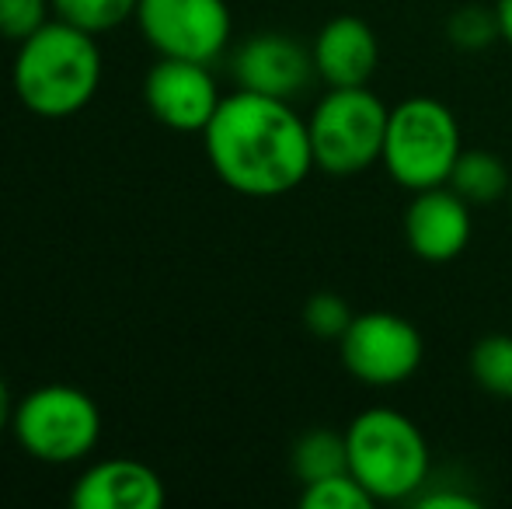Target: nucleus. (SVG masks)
Listing matches in <instances>:
<instances>
[{"label":"nucleus","mask_w":512,"mask_h":509,"mask_svg":"<svg viewBox=\"0 0 512 509\" xmlns=\"http://www.w3.org/2000/svg\"><path fill=\"white\" fill-rule=\"evenodd\" d=\"M310 56L328 88H363L377 74V32L356 14H338L314 35Z\"/></svg>","instance_id":"13"},{"label":"nucleus","mask_w":512,"mask_h":509,"mask_svg":"<svg viewBox=\"0 0 512 509\" xmlns=\"http://www.w3.org/2000/svg\"><path fill=\"white\" fill-rule=\"evenodd\" d=\"M387 109L370 88H331L307 119L314 168L331 178L370 171L384 157Z\"/></svg>","instance_id":"5"},{"label":"nucleus","mask_w":512,"mask_h":509,"mask_svg":"<svg viewBox=\"0 0 512 509\" xmlns=\"http://www.w3.org/2000/svg\"><path fill=\"white\" fill-rule=\"evenodd\" d=\"M377 499L352 478V471H338L321 482H310L300 492V506L304 509H370Z\"/></svg>","instance_id":"18"},{"label":"nucleus","mask_w":512,"mask_h":509,"mask_svg":"<svg viewBox=\"0 0 512 509\" xmlns=\"http://www.w3.org/2000/svg\"><path fill=\"white\" fill-rule=\"evenodd\" d=\"M140 0H53V14L74 28L91 35H105L119 28L122 21L136 18Z\"/></svg>","instance_id":"17"},{"label":"nucleus","mask_w":512,"mask_h":509,"mask_svg":"<svg viewBox=\"0 0 512 509\" xmlns=\"http://www.w3.org/2000/svg\"><path fill=\"white\" fill-rule=\"evenodd\" d=\"M342 363L359 384L394 387L418 374L425 356L422 332L394 311L356 314L345 335L338 339Z\"/></svg>","instance_id":"7"},{"label":"nucleus","mask_w":512,"mask_h":509,"mask_svg":"<svg viewBox=\"0 0 512 509\" xmlns=\"http://www.w3.org/2000/svg\"><path fill=\"white\" fill-rule=\"evenodd\" d=\"M446 185H450L464 203L495 206V203H502V199H509L512 171L506 168V161H502L499 154L471 147V150H460Z\"/></svg>","instance_id":"14"},{"label":"nucleus","mask_w":512,"mask_h":509,"mask_svg":"<svg viewBox=\"0 0 512 509\" xmlns=\"http://www.w3.org/2000/svg\"><path fill=\"white\" fill-rule=\"evenodd\" d=\"M53 0H0V35L7 42H25L49 21Z\"/></svg>","instance_id":"20"},{"label":"nucleus","mask_w":512,"mask_h":509,"mask_svg":"<svg viewBox=\"0 0 512 509\" xmlns=\"http://www.w3.org/2000/svg\"><path fill=\"white\" fill-rule=\"evenodd\" d=\"M136 25L157 56L213 63L230 42L227 0H140Z\"/></svg>","instance_id":"8"},{"label":"nucleus","mask_w":512,"mask_h":509,"mask_svg":"<svg viewBox=\"0 0 512 509\" xmlns=\"http://www.w3.org/2000/svg\"><path fill=\"white\" fill-rule=\"evenodd\" d=\"M349 471L377 503H401L429 478L425 433L398 408H366L345 426Z\"/></svg>","instance_id":"3"},{"label":"nucleus","mask_w":512,"mask_h":509,"mask_svg":"<svg viewBox=\"0 0 512 509\" xmlns=\"http://www.w3.org/2000/svg\"><path fill=\"white\" fill-rule=\"evenodd\" d=\"M499 35V18H495V7L492 11H481V7L467 4L460 7L457 14L450 18V39L464 49H481Z\"/></svg>","instance_id":"21"},{"label":"nucleus","mask_w":512,"mask_h":509,"mask_svg":"<svg viewBox=\"0 0 512 509\" xmlns=\"http://www.w3.org/2000/svg\"><path fill=\"white\" fill-rule=\"evenodd\" d=\"M460 150H464V143H460L457 116L436 98L418 95L394 105L387 116L380 164L401 189L422 192L446 185Z\"/></svg>","instance_id":"4"},{"label":"nucleus","mask_w":512,"mask_h":509,"mask_svg":"<svg viewBox=\"0 0 512 509\" xmlns=\"http://www.w3.org/2000/svg\"><path fill=\"white\" fill-rule=\"evenodd\" d=\"M14 408H18V401H14V394H11V387H7L4 377H0V436H4L7 429H11Z\"/></svg>","instance_id":"23"},{"label":"nucleus","mask_w":512,"mask_h":509,"mask_svg":"<svg viewBox=\"0 0 512 509\" xmlns=\"http://www.w3.org/2000/svg\"><path fill=\"white\" fill-rule=\"evenodd\" d=\"M290 468L300 478V485L321 482L338 471H349V447H345V433H335L328 426L307 429L297 443H293Z\"/></svg>","instance_id":"15"},{"label":"nucleus","mask_w":512,"mask_h":509,"mask_svg":"<svg viewBox=\"0 0 512 509\" xmlns=\"http://www.w3.org/2000/svg\"><path fill=\"white\" fill-rule=\"evenodd\" d=\"M168 492L150 464L129 457L98 461L77 478L70 492L74 509H161Z\"/></svg>","instance_id":"12"},{"label":"nucleus","mask_w":512,"mask_h":509,"mask_svg":"<svg viewBox=\"0 0 512 509\" xmlns=\"http://www.w3.org/2000/svg\"><path fill=\"white\" fill-rule=\"evenodd\" d=\"M14 95L42 119H67L95 98L102 84L98 35L49 18L35 35L18 42L14 56Z\"/></svg>","instance_id":"2"},{"label":"nucleus","mask_w":512,"mask_h":509,"mask_svg":"<svg viewBox=\"0 0 512 509\" xmlns=\"http://www.w3.org/2000/svg\"><path fill=\"white\" fill-rule=\"evenodd\" d=\"M14 440L42 464H77L98 447L102 412L95 398L70 384H42L14 408Z\"/></svg>","instance_id":"6"},{"label":"nucleus","mask_w":512,"mask_h":509,"mask_svg":"<svg viewBox=\"0 0 512 509\" xmlns=\"http://www.w3.org/2000/svg\"><path fill=\"white\" fill-rule=\"evenodd\" d=\"M509 206H512V185H509Z\"/></svg>","instance_id":"25"},{"label":"nucleus","mask_w":512,"mask_h":509,"mask_svg":"<svg viewBox=\"0 0 512 509\" xmlns=\"http://www.w3.org/2000/svg\"><path fill=\"white\" fill-rule=\"evenodd\" d=\"M209 168L241 196H286L314 171L307 119L290 98L237 88L203 129Z\"/></svg>","instance_id":"1"},{"label":"nucleus","mask_w":512,"mask_h":509,"mask_svg":"<svg viewBox=\"0 0 512 509\" xmlns=\"http://www.w3.org/2000/svg\"><path fill=\"white\" fill-rule=\"evenodd\" d=\"M471 210L474 206L464 203L450 185L415 192L405 210V241L411 255L429 265H446L460 258L471 245Z\"/></svg>","instance_id":"10"},{"label":"nucleus","mask_w":512,"mask_h":509,"mask_svg":"<svg viewBox=\"0 0 512 509\" xmlns=\"http://www.w3.org/2000/svg\"><path fill=\"white\" fill-rule=\"evenodd\" d=\"M143 102L161 126L175 133H203L223 95L216 91L209 63L161 56L143 81Z\"/></svg>","instance_id":"9"},{"label":"nucleus","mask_w":512,"mask_h":509,"mask_svg":"<svg viewBox=\"0 0 512 509\" xmlns=\"http://www.w3.org/2000/svg\"><path fill=\"white\" fill-rule=\"evenodd\" d=\"M418 506L422 509H474L478 499L446 489V492H425V496H418Z\"/></svg>","instance_id":"22"},{"label":"nucleus","mask_w":512,"mask_h":509,"mask_svg":"<svg viewBox=\"0 0 512 509\" xmlns=\"http://www.w3.org/2000/svg\"><path fill=\"white\" fill-rule=\"evenodd\" d=\"M352 307L345 304V297H338V293H314V297H307L304 304V325L310 335H317V339H328V342H338L345 335V328L352 325Z\"/></svg>","instance_id":"19"},{"label":"nucleus","mask_w":512,"mask_h":509,"mask_svg":"<svg viewBox=\"0 0 512 509\" xmlns=\"http://www.w3.org/2000/svg\"><path fill=\"white\" fill-rule=\"evenodd\" d=\"M314 56L297 39L279 32L251 35L234 56V81L244 91L272 98H293L314 77Z\"/></svg>","instance_id":"11"},{"label":"nucleus","mask_w":512,"mask_h":509,"mask_svg":"<svg viewBox=\"0 0 512 509\" xmlns=\"http://www.w3.org/2000/svg\"><path fill=\"white\" fill-rule=\"evenodd\" d=\"M467 370L481 391L512 401V335L495 332L474 342L471 356H467Z\"/></svg>","instance_id":"16"},{"label":"nucleus","mask_w":512,"mask_h":509,"mask_svg":"<svg viewBox=\"0 0 512 509\" xmlns=\"http://www.w3.org/2000/svg\"><path fill=\"white\" fill-rule=\"evenodd\" d=\"M495 18H499V35L512 46V0H495Z\"/></svg>","instance_id":"24"}]
</instances>
